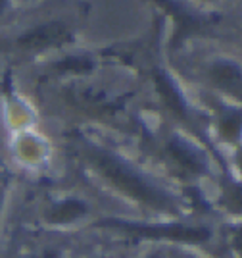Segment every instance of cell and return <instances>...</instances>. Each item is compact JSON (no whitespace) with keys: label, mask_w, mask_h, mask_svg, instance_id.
Masks as SVG:
<instances>
[{"label":"cell","mask_w":242,"mask_h":258,"mask_svg":"<svg viewBox=\"0 0 242 258\" xmlns=\"http://www.w3.org/2000/svg\"><path fill=\"white\" fill-rule=\"evenodd\" d=\"M2 189H4V187H2V181H0V203H2Z\"/></svg>","instance_id":"8fae6325"},{"label":"cell","mask_w":242,"mask_h":258,"mask_svg":"<svg viewBox=\"0 0 242 258\" xmlns=\"http://www.w3.org/2000/svg\"><path fill=\"white\" fill-rule=\"evenodd\" d=\"M87 156L96 170L127 197H131L150 208H156V210H164V212L175 210V203L169 195L159 191L152 183H148L142 175H138L135 170H131L121 160H117L116 156L100 151V149H89Z\"/></svg>","instance_id":"6da1fadb"},{"label":"cell","mask_w":242,"mask_h":258,"mask_svg":"<svg viewBox=\"0 0 242 258\" xmlns=\"http://www.w3.org/2000/svg\"><path fill=\"white\" fill-rule=\"evenodd\" d=\"M152 258H156V256H152Z\"/></svg>","instance_id":"5bb4252c"},{"label":"cell","mask_w":242,"mask_h":258,"mask_svg":"<svg viewBox=\"0 0 242 258\" xmlns=\"http://www.w3.org/2000/svg\"><path fill=\"white\" fill-rule=\"evenodd\" d=\"M183 258H196V256H183Z\"/></svg>","instance_id":"4fadbf2b"},{"label":"cell","mask_w":242,"mask_h":258,"mask_svg":"<svg viewBox=\"0 0 242 258\" xmlns=\"http://www.w3.org/2000/svg\"><path fill=\"white\" fill-rule=\"evenodd\" d=\"M169 151L173 154V158L179 162L183 168H187L189 172H192V173L204 172V164H202L200 156L192 151V149H189L185 143H181V141H171V143H169Z\"/></svg>","instance_id":"5b68a950"},{"label":"cell","mask_w":242,"mask_h":258,"mask_svg":"<svg viewBox=\"0 0 242 258\" xmlns=\"http://www.w3.org/2000/svg\"><path fill=\"white\" fill-rule=\"evenodd\" d=\"M229 245L232 247V250L242 258V226L232 227L229 231Z\"/></svg>","instance_id":"ba28073f"},{"label":"cell","mask_w":242,"mask_h":258,"mask_svg":"<svg viewBox=\"0 0 242 258\" xmlns=\"http://www.w3.org/2000/svg\"><path fill=\"white\" fill-rule=\"evenodd\" d=\"M223 206L234 212V214H242V185L234 181L223 183Z\"/></svg>","instance_id":"52a82bcc"},{"label":"cell","mask_w":242,"mask_h":258,"mask_svg":"<svg viewBox=\"0 0 242 258\" xmlns=\"http://www.w3.org/2000/svg\"><path fill=\"white\" fill-rule=\"evenodd\" d=\"M2 6H4V0H0V10H2Z\"/></svg>","instance_id":"7c38bea8"},{"label":"cell","mask_w":242,"mask_h":258,"mask_svg":"<svg viewBox=\"0 0 242 258\" xmlns=\"http://www.w3.org/2000/svg\"><path fill=\"white\" fill-rule=\"evenodd\" d=\"M104 226H112L116 229H123L127 233H135L138 237H150V239H171V241H185V243H202L210 237V231L200 226H144V224H131V222H117L110 220Z\"/></svg>","instance_id":"7a4b0ae2"},{"label":"cell","mask_w":242,"mask_h":258,"mask_svg":"<svg viewBox=\"0 0 242 258\" xmlns=\"http://www.w3.org/2000/svg\"><path fill=\"white\" fill-rule=\"evenodd\" d=\"M85 214V205L79 201H63L60 205L54 208L50 212V222L54 224H67V222H73L79 216Z\"/></svg>","instance_id":"8992f818"},{"label":"cell","mask_w":242,"mask_h":258,"mask_svg":"<svg viewBox=\"0 0 242 258\" xmlns=\"http://www.w3.org/2000/svg\"><path fill=\"white\" fill-rule=\"evenodd\" d=\"M236 160H238V166H240V170H242V151L236 154Z\"/></svg>","instance_id":"9c48e42d"},{"label":"cell","mask_w":242,"mask_h":258,"mask_svg":"<svg viewBox=\"0 0 242 258\" xmlns=\"http://www.w3.org/2000/svg\"><path fill=\"white\" fill-rule=\"evenodd\" d=\"M69 39V31L62 23H46L39 25L33 31L25 33L23 37L18 39V44L23 50H42V48H50L58 44L65 43Z\"/></svg>","instance_id":"3957f363"},{"label":"cell","mask_w":242,"mask_h":258,"mask_svg":"<svg viewBox=\"0 0 242 258\" xmlns=\"http://www.w3.org/2000/svg\"><path fill=\"white\" fill-rule=\"evenodd\" d=\"M39 258H56V254H54V252H48V254H42V256H39Z\"/></svg>","instance_id":"30bf717a"},{"label":"cell","mask_w":242,"mask_h":258,"mask_svg":"<svg viewBox=\"0 0 242 258\" xmlns=\"http://www.w3.org/2000/svg\"><path fill=\"white\" fill-rule=\"evenodd\" d=\"M211 81L217 87H221L229 93H242V72L236 66L229 64V62H221L215 64L210 72Z\"/></svg>","instance_id":"277c9868"}]
</instances>
